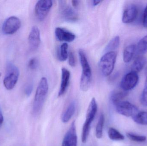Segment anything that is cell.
<instances>
[{"instance_id": "1", "label": "cell", "mask_w": 147, "mask_h": 146, "mask_svg": "<svg viewBox=\"0 0 147 146\" xmlns=\"http://www.w3.org/2000/svg\"><path fill=\"white\" fill-rule=\"evenodd\" d=\"M49 90L48 81L43 77L40 80L37 87L33 104V113L35 115H38L41 111L48 94Z\"/></svg>"}, {"instance_id": "2", "label": "cell", "mask_w": 147, "mask_h": 146, "mask_svg": "<svg viewBox=\"0 0 147 146\" xmlns=\"http://www.w3.org/2000/svg\"><path fill=\"white\" fill-rule=\"evenodd\" d=\"M78 54L82 69L80 86V89L83 91L86 92L89 90L91 83V68L84 51L80 49L79 50Z\"/></svg>"}, {"instance_id": "3", "label": "cell", "mask_w": 147, "mask_h": 146, "mask_svg": "<svg viewBox=\"0 0 147 146\" xmlns=\"http://www.w3.org/2000/svg\"><path fill=\"white\" fill-rule=\"evenodd\" d=\"M117 57V53L114 51L107 52L101 57L99 61V67L104 76L107 77L113 72Z\"/></svg>"}, {"instance_id": "4", "label": "cell", "mask_w": 147, "mask_h": 146, "mask_svg": "<svg viewBox=\"0 0 147 146\" xmlns=\"http://www.w3.org/2000/svg\"><path fill=\"white\" fill-rule=\"evenodd\" d=\"M97 111V105L95 98H92L90 101L86 115V119L84 123L82 129V141L83 143H85L87 141L89 133L91 124L95 118V116Z\"/></svg>"}, {"instance_id": "5", "label": "cell", "mask_w": 147, "mask_h": 146, "mask_svg": "<svg viewBox=\"0 0 147 146\" xmlns=\"http://www.w3.org/2000/svg\"><path fill=\"white\" fill-rule=\"evenodd\" d=\"M20 72L18 68L9 63L7 65L6 74L3 80V85L8 90H11L14 87L18 81Z\"/></svg>"}, {"instance_id": "6", "label": "cell", "mask_w": 147, "mask_h": 146, "mask_svg": "<svg viewBox=\"0 0 147 146\" xmlns=\"http://www.w3.org/2000/svg\"><path fill=\"white\" fill-rule=\"evenodd\" d=\"M53 6L51 0H40L38 1L35 6V14L38 20L42 21L48 15Z\"/></svg>"}, {"instance_id": "7", "label": "cell", "mask_w": 147, "mask_h": 146, "mask_svg": "<svg viewBox=\"0 0 147 146\" xmlns=\"http://www.w3.org/2000/svg\"><path fill=\"white\" fill-rule=\"evenodd\" d=\"M59 7L62 18L69 22H74L78 19V13L71 6L66 5V1H60Z\"/></svg>"}, {"instance_id": "8", "label": "cell", "mask_w": 147, "mask_h": 146, "mask_svg": "<svg viewBox=\"0 0 147 146\" xmlns=\"http://www.w3.org/2000/svg\"><path fill=\"white\" fill-rule=\"evenodd\" d=\"M139 80L138 73L131 71L126 74L123 78L120 85L121 88L125 91L132 90L137 85Z\"/></svg>"}, {"instance_id": "9", "label": "cell", "mask_w": 147, "mask_h": 146, "mask_svg": "<svg viewBox=\"0 0 147 146\" xmlns=\"http://www.w3.org/2000/svg\"><path fill=\"white\" fill-rule=\"evenodd\" d=\"M115 106L117 113L127 117H133L139 112L138 108L128 101H122Z\"/></svg>"}, {"instance_id": "10", "label": "cell", "mask_w": 147, "mask_h": 146, "mask_svg": "<svg viewBox=\"0 0 147 146\" xmlns=\"http://www.w3.org/2000/svg\"><path fill=\"white\" fill-rule=\"evenodd\" d=\"M21 21L18 17L11 16L6 20L2 26L3 33L7 35L16 32L21 26Z\"/></svg>"}, {"instance_id": "11", "label": "cell", "mask_w": 147, "mask_h": 146, "mask_svg": "<svg viewBox=\"0 0 147 146\" xmlns=\"http://www.w3.org/2000/svg\"><path fill=\"white\" fill-rule=\"evenodd\" d=\"M77 143L76 125L75 121H73L64 137L62 146H77Z\"/></svg>"}, {"instance_id": "12", "label": "cell", "mask_w": 147, "mask_h": 146, "mask_svg": "<svg viewBox=\"0 0 147 146\" xmlns=\"http://www.w3.org/2000/svg\"><path fill=\"white\" fill-rule=\"evenodd\" d=\"M138 13V9L135 5L131 4L128 5L123 14V22L125 24L132 23L137 18Z\"/></svg>"}, {"instance_id": "13", "label": "cell", "mask_w": 147, "mask_h": 146, "mask_svg": "<svg viewBox=\"0 0 147 146\" xmlns=\"http://www.w3.org/2000/svg\"><path fill=\"white\" fill-rule=\"evenodd\" d=\"M28 40L31 49L35 50L39 48L41 40L40 32L38 27L34 26L32 27L28 36Z\"/></svg>"}, {"instance_id": "14", "label": "cell", "mask_w": 147, "mask_h": 146, "mask_svg": "<svg viewBox=\"0 0 147 146\" xmlns=\"http://www.w3.org/2000/svg\"><path fill=\"white\" fill-rule=\"evenodd\" d=\"M55 33L57 38L60 41L69 43L73 41L76 38L75 34L62 27H57Z\"/></svg>"}, {"instance_id": "15", "label": "cell", "mask_w": 147, "mask_h": 146, "mask_svg": "<svg viewBox=\"0 0 147 146\" xmlns=\"http://www.w3.org/2000/svg\"><path fill=\"white\" fill-rule=\"evenodd\" d=\"M62 79L61 85L58 93V96L61 97L64 94L69 86L70 78V72L65 67L62 68Z\"/></svg>"}, {"instance_id": "16", "label": "cell", "mask_w": 147, "mask_h": 146, "mask_svg": "<svg viewBox=\"0 0 147 146\" xmlns=\"http://www.w3.org/2000/svg\"><path fill=\"white\" fill-rule=\"evenodd\" d=\"M146 60L142 55L137 57L133 62L131 66V71L138 73L142 71L146 65Z\"/></svg>"}, {"instance_id": "17", "label": "cell", "mask_w": 147, "mask_h": 146, "mask_svg": "<svg viewBox=\"0 0 147 146\" xmlns=\"http://www.w3.org/2000/svg\"><path fill=\"white\" fill-rule=\"evenodd\" d=\"M136 51V45L132 44L125 48L123 52V61L125 63H128L133 59Z\"/></svg>"}, {"instance_id": "18", "label": "cell", "mask_w": 147, "mask_h": 146, "mask_svg": "<svg viewBox=\"0 0 147 146\" xmlns=\"http://www.w3.org/2000/svg\"><path fill=\"white\" fill-rule=\"evenodd\" d=\"M75 103L72 102L67 107L62 115V121L64 123L68 122L72 117L75 111Z\"/></svg>"}, {"instance_id": "19", "label": "cell", "mask_w": 147, "mask_h": 146, "mask_svg": "<svg viewBox=\"0 0 147 146\" xmlns=\"http://www.w3.org/2000/svg\"><path fill=\"white\" fill-rule=\"evenodd\" d=\"M128 92L125 91H115L111 95V100L112 103L116 105L120 102L123 101V99L127 96Z\"/></svg>"}, {"instance_id": "20", "label": "cell", "mask_w": 147, "mask_h": 146, "mask_svg": "<svg viewBox=\"0 0 147 146\" xmlns=\"http://www.w3.org/2000/svg\"><path fill=\"white\" fill-rule=\"evenodd\" d=\"M120 43V38L119 36H116L113 37L109 42L105 48V51L107 52L114 51L119 47Z\"/></svg>"}, {"instance_id": "21", "label": "cell", "mask_w": 147, "mask_h": 146, "mask_svg": "<svg viewBox=\"0 0 147 146\" xmlns=\"http://www.w3.org/2000/svg\"><path fill=\"white\" fill-rule=\"evenodd\" d=\"M134 121L138 124L147 125V112H138L135 115L132 117Z\"/></svg>"}, {"instance_id": "22", "label": "cell", "mask_w": 147, "mask_h": 146, "mask_svg": "<svg viewBox=\"0 0 147 146\" xmlns=\"http://www.w3.org/2000/svg\"><path fill=\"white\" fill-rule=\"evenodd\" d=\"M104 122V115L102 113L99 116V119L96 127V135L98 139H101L102 137L103 129Z\"/></svg>"}, {"instance_id": "23", "label": "cell", "mask_w": 147, "mask_h": 146, "mask_svg": "<svg viewBox=\"0 0 147 146\" xmlns=\"http://www.w3.org/2000/svg\"><path fill=\"white\" fill-rule=\"evenodd\" d=\"M136 48V51L141 55L147 53V35L139 41Z\"/></svg>"}, {"instance_id": "24", "label": "cell", "mask_w": 147, "mask_h": 146, "mask_svg": "<svg viewBox=\"0 0 147 146\" xmlns=\"http://www.w3.org/2000/svg\"><path fill=\"white\" fill-rule=\"evenodd\" d=\"M109 138L113 141H122L124 139V136L118 130L114 128H110L108 131Z\"/></svg>"}, {"instance_id": "25", "label": "cell", "mask_w": 147, "mask_h": 146, "mask_svg": "<svg viewBox=\"0 0 147 146\" xmlns=\"http://www.w3.org/2000/svg\"><path fill=\"white\" fill-rule=\"evenodd\" d=\"M69 45L67 43H64L60 46L59 53V59L61 61H65L67 60L69 56L68 52Z\"/></svg>"}, {"instance_id": "26", "label": "cell", "mask_w": 147, "mask_h": 146, "mask_svg": "<svg viewBox=\"0 0 147 146\" xmlns=\"http://www.w3.org/2000/svg\"><path fill=\"white\" fill-rule=\"evenodd\" d=\"M128 138L130 140L137 142H145L147 138L146 136L142 135H137L132 133H127V134Z\"/></svg>"}, {"instance_id": "27", "label": "cell", "mask_w": 147, "mask_h": 146, "mask_svg": "<svg viewBox=\"0 0 147 146\" xmlns=\"http://www.w3.org/2000/svg\"><path fill=\"white\" fill-rule=\"evenodd\" d=\"M146 79L144 89L141 96L140 101L142 104L147 107V68L146 73Z\"/></svg>"}, {"instance_id": "28", "label": "cell", "mask_w": 147, "mask_h": 146, "mask_svg": "<svg viewBox=\"0 0 147 146\" xmlns=\"http://www.w3.org/2000/svg\"><path fill=\"white\" fill-rule=\"evenodd\" d=\"M69 63L70 66L72 67H75L76 65V60L75 55L73 51H70L69 52Z\"/></svg>"}, {"instance_id": "29", "label": "cell", "mask_w": 147, "mask_h": 146, "mask_svg": "<svg viewBox=\"0 0 147 146\" xmlns=\"http://www.w3.org/2000/svg\"><path fill=\"white\" fill-rule=\"evenodd\" d=\"M28 67L32 70L36 69L38 66V61L36 58H32L29 61L28 64Z\"/></svg>"}, {"instance_id": "30", "label": "cell", "mask_w": 147, "mask_h": 146, "mask_svg": "<svg viewBox=\"0 0 147 146\" xmlns=\"http://www.w3.org/2000/svg\"><path fill=\"white\" fill-rule=\"evenodd\" d=\"M33 89V86L32 84L29 83V84H27L24 89V92L26 96L29 97L32 92Z\"/></svg>"}, {"instance_id": "31", "label": "cell", "mask_w": 147, "mask_h": 146, "mask_svg": "<svg viewBox=\"0 0 147 146\" xmlns=\"http://www.w3.org/2000/svg\"><path fill=\"white\" fill-rule=\"evenodd\" d=\"M142 22H143V26L145 28H147V4L143 13Z\"/></svg>"}, {"instance_id": "32", "label": "cell", "mask_w": 147, "mask_h": 146, "mask_svg": "<svg viewBox=\"0 0 147 146\" xmlns=\"http://www.w3.org/2000/svg\"><path fill=\"white\" fill-rule=\"evenodd\" d=\"M3 115L1 109L0 108V128L2 126L3 123Z\"/></svg>"}, {"instance_id": "33", "label": "cell", "mask_w": 147, "mask_h": 146, "mask_svg": "<svg viewBox=\"0 0 147 146\" xmlns=\"http://www.w3.org/2000/svg\"><path fill=\"white\" fill-rule=\"evenodd\" d=\"M80 1H71V3H72V6L74 8H77L78 7L80 4Z\"/></svg>"}, {"instance_id": "34", "label": "cell", "mask_w": 147, "mask_h": 146, "mask_svg": "<svg viewBox=\"0 0 147 146\" xmlns=\"http://www.w3.org/2000/svg\"><path fill=\"white\" fill-rule=\"evenodd\" d=\"M101 2H102V1H95V0H93V1H91L92 5L93 7H95V6H97V5L99 4Z\"/></svg>"}, {"instance_id": "35", "label": "cell", "mask_w": 147, "mask_h": 146, "mask_svg": "<svg viewBox=\"0 0 147 146\" xmlns=\"http://www.w3.org/2000/svg\"><path fill=\"white\" fill-rule=\"evenodd\" d=\"M1 73H0V77H1Z\"/></svg>"}, {"instance_id": "36", "label": "cell", "mask_w": 147, "mask_h": 146, "mask_svg": "<svg viewBox=\"0 0 147 146\" xmlns=\"http://www.w3.org/2000/svg\"></svg>"}]
</instances>
